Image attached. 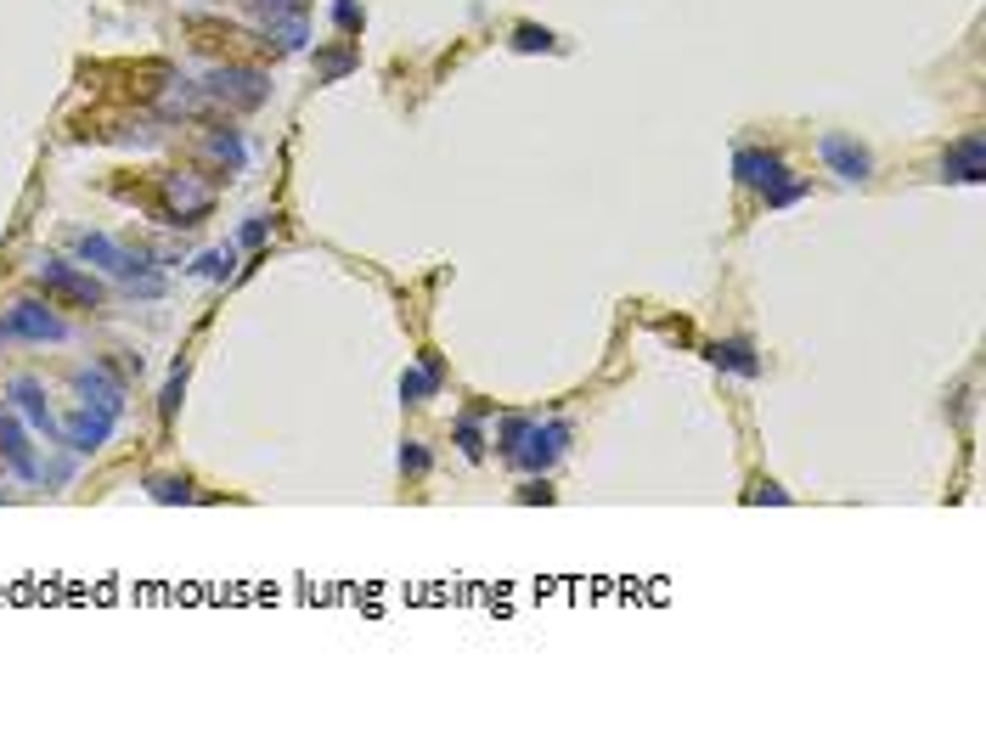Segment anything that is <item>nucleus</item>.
<instances>
[{
	"mask_svg": "<svg viewBox=\"0 0 986 732\" xmlns=\"http://www.w3.org/2000/svg\"><path fill=\"white\" fill-rule=\"evenodd\" d=\"M68 249L85 265L119 276L130 293H141V299H159V293H164V276H159V265H153L147 249H124V242H113L108 231H68Z\"/></svg>",
	"mask_w": 986,
	"mask_h": 732,
	"instance_id": "obj_1",
	"label": "nucleus"
},
{
	"mask_svg": "<svg viewBox=\"0 0 986 732\" xmlns=\"http://www.w3.org/2000/svg\"><path fill=\"white\" fill-rule=\"evenodd\" d=\"M159 220L164 226H197V220H209L215 215V186L197 175V170H170L164 181H159Z\"/></svg>",
	"mask_w": 986,
	"mask_h": 732,
	"instance_id": "obj_2",
	"label": "nucleus"
},
{
	"mask_svg": "<svg viewBox=\"0 0 986 732\" xmlns=\"http://www.w3.org/2000/svg\"><path fill=\"white\" fill-rule=\"evenodd\" d=\"M204 96L220 102V108H231V113H254V108H266V96H271V74H260L249 63H220V68H209Z\"/></svg>",
	"mask_w": 986,
	"mask_h": 732,
	"instance_id": "obj_3",
	"label": "nucleus"
},
{
	"mask_svg": "<svg viewBox=\"0 0 986 732\" xmlns=\"http://www.w3.org/2000/svg\"><path fill=\"white\" fill-rule=\"evenodd\" d=\"M34 282L45 287V299L85 305V310H96V305H102V282H96L85 265L63 260V254H40V260H34Z\"/></svg>",
	"mask_w": 986,
	"mask_h": 732,
	"instance_id": "obj_4",
	"label": "nucleus"
},
{
	"mask_svg": "<svg viewBox=\"0 0 986 732\" xmlns=\"http://www.w3.org/2000/svg\"><path fill=\"white\" fill-rule=\"evenodd\" d=\"M0 338H23V345H63L68 321L52 305H40V299H18L7 316H0Z\"/></svg>",
	"mask_w": 986,
	"mask_h": 732,
	"instance_id": "obj_5",
	"label": "nucleus"
},
{
	"mask_svg": "<svg viewBox=\"0 0 986 732\" xmlns=\"http://www.w3.org/2000/svg\"><path fill=\"white\" fill-rule=\"evenodd\" d=\"M817 159L828 164V175H841V181H852V186H863V181L874 175V153H868L857 135H846V130H823V135H817Z\"/></svg>",
	"mask_w": 986,
	"mask_h": 732,
	"instance_id": "obj_6",
	"label": "nucleus"
},
{
	"mask_svg": "<svg viewBox=\"0 0 986 732\" xmlns=\"http://www.w3.org/2000/svg\"><path fill=\"white\" fill-rule=\"evenodd\" d=\"M74 395H79V406H90V412L124 417V378H119L113 367H102V361H90V367L74 372Z\"/></svg>",
	"mask_w": 986,
	"mask_h": 732,
	"instance_id": "obj_7",
	"label": "nucleus"
},
{
	"mask_svg": "<svg viewBox=\"0 0 986 732\" xmlns=\"http://www.w3.org/2000/svg\"><path fill=\"white\" fill-rule=\"evenodd\" d=\"M113 428H119V417H108V412H90V406H79L68 423H57V446H68L74 457H96L113 439Z\"/></svg>",
	"mask_w": 986,
	"mask_h": 732,
	"instance_id": "obj_8",
	"label": "nucleus"
},
{
	"mask_svg": "<svg viewBox=\"0 0 986 732\" xmlns=\"http://www.w3.org/2000/svg\"><path fill=\"white\" fill-rule=\"evenodd\" d=\"M570 423H530V434H524V446H519V457H513V468H530V473H548L564 451H570Z\"/></svg>",
	"mask_w": 986,
	"mask_h": 732,
	"instance_id": "obj_9",
	"label": "nucleus"
},
{
	"mask_svg": "<svg viewBox=\"0 0 986 732\" xmlns=\"http://www.w3.org/2000/svg\"><path fill=\"white\" fill-rule=\"evenodd\" d=\"M0 462H7L18 479H40V451H34V439H29V428H23V417L12 412V406H0Z\"/></svg>",
	"mask_w": 986,
	"mask_h": 732,
	"instance_id": "obj_10",
	"label": "nucleus"
},
{
	"mask_svg": "<svg viewBox=\"0 0 986 732\" xmlns=\"http://www.w3.org/2000/svg\"><path fill=\"white\" fill-rule=\"evenodd\" d=\"M789 170H783V159L772 153V146H738L733 153V181L738 186H750V192H767V186H778Z\"/></svg>",
	"mask_w": 986,
	"mask_h": 732,
	"instance_id": "obj_11",
	"label": "nucleus"
},
{
	"mask_svg": "<svg viewBox=\"0 0 986 732\" xmlns=\"http://www.w3.org/2000/svg\"><path fill=\"white\" fill-rule=\"evenodd\" d=\"M7 401H12V412H18L29 428L57 434V412H52V401H45V383H40V378H12V383H7Z\"/></svg>",
	"mask_w": 986,
	"mask_h": 732,
	"instance_id": "obj_12",
	"label": "nucleus"
},
{
	"mask_svg": "<svg viewBox=\"0 0 986 732\" xmlns=\"http://www.w3.org/2000/svg\"><path fill=\"white\" fill-rule=\"evenodd\" d=\"M260 45H266L271 57L305 52V45H311V18H305V12H282V18H266V29H260Z\"/></svg>",
	"mask_w": 986,
	"mask_h": 732,
	"instance_id": "obj_13",
	"label": "nucleus"
},
{
	"mask_svg": "<svg viewBox=\"0 0 986 732\" xmlns=\"http://www.w3.org/2000/svg\"><path fill=\"white\" fill-rule=\"evenodd\" d=\"M986 175V159H980V135H958L947 153H942V181H958V186H980Z\"/></svg>",
	"mask_w": 986,
	"mask_h": 732,
	"instance_id": "obj_14",
	"label": "nucleus"
},
{
	"mask_svg": "<svg viewBox=\"0 0 986 732\" xmlns=\"http://www.w3.org/2000/svg\"><path fill=\"white\" fill-rule=\"evenodd\" d=\"M440 383H446V367H440V356H423L418 367L401 372V383H394V389H401V401H407V406H423V401L440 395Z\"/></svg>",
	"mask_w": 986,
	"mask_h": 732,
	"instance_id": "obj_15",
	"label": "nucleus"
},
{
	"mask_svg": "<svg viewBox=\"0 0 986 732\" xmlns=\"http://www.w3.org/2000/svg\"><path fill=\"white\" fill-rule=\"evenodd\" d=\"M705 361H711V367H722V372H738V378H761V361H756V345H750V338L705 345Z\"/></svg>",
	"mask_w": 986,
	"mask_h": 732,
	"instance_id": "obj_16",
	"label": "nucleus"
},
{
	"mask_svg": "<svg viewBox=\"0 0 986 732\" xmlns=\"http://www.w3.org/2000/svg\"><path fill=\"white\" fill-rule=\"evenodd\" d=\"M204 102H209V96H204V85L175 79V85L159 96V119H197V113H204Z\"/></svg>",
	"mask_w": 986,
	"mask_h": 732,
	"instance_id": "obj_17",
	"label": "nucleus"
},
{
	"mask_svg": "<svg viewBox=\"0 0 986 732\" xmlns=\"http://www.w3.org/2000/svg\"><path fill=\"white\" fill-rule=\"evenodd\" d=\"M356 68H361V52L344 40V45H333V52L316 57V85H338V79H350Z\"/></svg>",
	"mask_w": 986,
	"mask_h": 732,
	"instance_id": "obj_18",
	"label": "nucleus"
},
{
	"mask_svg": "<svg viewBox=\"0 0 986 732\" xmlns=\"http://www.w3.org/2000/svg\"><path fill=\"white\" fill-rule=\"evenodd\" d=\"M204 153H209L215 164H226V170H242V164H249V146H242L237 130H209V135H204Z\"/></svg>",
	"mask_w": 986,
	"mask_h": 732,
	"instance_id": "obj_19",
	"label": "nucleus"
},
{
	"mask_svg": "<svg viewBox=\"0 0 986 732\" xmlns=\"http://www.w3.org/2000/svg\"><path fill=\"white\" fill-rule=\"evenodd\" d=\"M452 439H457V451H463L468 462H485V446H490V439H485V428H479V406L463 412V417L452 423Z\"/></svg>",
	"mask_w": 986,
	"mask_h": 732,
	"instance_id": "obj_20",
	"label": "nucleus"
},
{
	"mask_svg": "<svg viewBox=\"0 0 986 732\" xmlns=\"http://www.w3.org/2000/svg\"><path fill=\"white\" fill-rule=\"evenodd\" d=\"M508 45H513V52H559V34L541 29V23H519Z\"/></svg>",
	"mask_w": 986,
	"mask_h": 732,
	"instance_id": "obj_21",
	"label": "nucleus"
},
{
	"mask_svg": "<svg viewBox=\"0 0 986 732\" xmlns=\"http://www.w3.org/2000/svg\"><path fill=\"white\" fill-rule=\"evenodd\" d=\"M530 423H535V417H502V423H497V451H502L508 462L519 457V446H524V434H530Z\"/></svg>",
	"mask_w": 986,
	"mask_h": 732,
	"instance_id": "obj_22",
	"label": "nucleus"
},
{
	"mask_svg": "<svg viewBox=\"0 0 986 732\" xmlns=\"http://www.w3.org/2000/svg\"><path fill=\"white\" fill-rule=\"evenodd\" d=\"M801 198H806V181H795V175H783L778 186L761 192V204H767V209H789V204H801Z\"/></svg>",
	"mask_w": 986,
	"mask_h": 732,
	"instance_id": "obj_23",
	"label": "nucleus"
},
{
	"mask_svg": "<svg viewBox=\"0 0 986 732\" xmlns=\"http://www.w3.org/2000/svg\"><path fill=\"white\" fill-rule=\"evenodd\" d=\"M333 29H338L344 40H356V34L367 29V12L356 7V0H333Z\"/></svg>",
	"mask_w": 986,
	"mask_h": 732,
	"instance_id": "obj_24",
	"label": "nucleus"
},
{
	"mask_svg": "<svg viewBox=\"0 0 986 732\" xmlns=\"http://www.w3.org/2000/svg\"><path fill=\"white\" fill-rule=\"evenodd\" d=\"M192 271H197V276H209V282H226V276L237 271V249H215V254L197 260Z\"/></svg>",
	"mask_w": 986,
	"mask_h": 732,
	"instance_id": "obj_25",
	"label": "nucleus"
},
{
	"mask_svg": "<svg viewBox=\"0 0 986 732\" xmlns=\"http://www.w3.org/2000/svg\"><path fill=\"white\" fill-rule=\"evenodd\" d=\"M147 491H153V502H192V484L186 479H147Z\"/></svg>",
	"mask_w": 986,
	"mask_h": 732,
	"instance_id": "obj_26",
	"label": "nucleus"
},
{
	"mask_svg": "<svg viewBox=\"0 0 986 732\" xmlns=\"http://www.w3.org/2000/svg\"><path fill=\"white\" fill-rule=\"evenodd\" d=\"M266 237H271V220H266V215H249V220L237 226V249H260Z\"/></svg>",
	"mask_w": 986,
	"mask_h": 732,
	"instance_id": "obj_27",
	"label": "nucleus"
},
{
	"mask_svg": "<svg viewBox=\"0 0 986 732\" xmlns=\"http://www.w3.org/2000/svg\"><path fill=\"white\" fill-rule=\"evenodd\" d=\"M394 462H401V473H407V479H423V473H429V451L418 446V439H407V446H401V457H394Z\"/></svg>",
	"mask_w": 986,
	"mask_h": 732,
	"instance_id": "obj_28",
	"label": "nucleus"
},
{
	"mask_svg": "<svg viewBox=\"0 0 986 732\" xmlns=\"http://www.w3.org/2000/svg\"><path fill=\"white\" fill-rule=\"evenodd\" d=\"M181 395H186V372H175V378H170V389H164V401H159V417H164V423L175 417V406H181Z\"/></svg>",
	"mask_w": 986,
	"mask_h": 732,
	"instance_id": "obj_29",
	"label": "nucleus"
},
{
	"mask_svg": "<svg viewBox=\"0 0 986 732\" xmlns=\"http://www.w3.org/2000/svg\"><path fill=\"white\" fill-rule=\"evenodd\" d=\"M249 7H254L260 23H266V18H282V12H305V0H249Z\"/></svg>",
	"mask_w": 986,
	"mask_h": 732,
	"instance_id": "obj_30",
	"label": "nucleus"
},
{
	"mask_svg": "<svg viewBox=\"0 0 986 732\" xmlns=\"http://www.w3.org/2000/svg\"><path fill=\"white\" fill-rule=\"evenodd\" d=\"M750 502H778V507H783V502H789V491H783V484H772V479H756Z\"/></svg>",
	"mask_w": 986,
	"mask_h": 732,
	"instance_id": "obj_31",
	"label": "nucleus"
},
{
	"mask_svg": "<svg viewBox=\"0 0 986 732\" xmlns=\"http://www.w3.org/2000/svg\"><path fill=\"white\" fill-rule=\"evenodd\" d=\"M519 502H553V491H548V479H530L524 491H519Z\"/></svg>",
	"mask_w": 986,
	"mask_h": 732,
	"instance_id": "obj_32",
	"label": "nucleus"
}]
</instances>
